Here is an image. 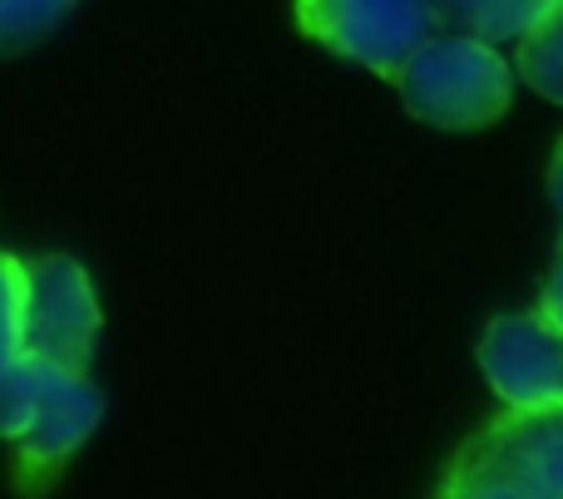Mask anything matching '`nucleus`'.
I'll list each match as a JSON object with an SVG mask.
<instances>
[{
  "mask_svg": "<svg viewBox=\"0 0 563 499\" xmlns=\"http://www.w3.org/2000/svg\"><path fill=\"white\" fill-rule=\"evenodd\" d=\"M99 415H104V401L85 372H65L30 352L20 356L0 376V441L15 455L20 490H45L95 435Z\"/></svg>",
  "mask_w": 563,
  "mask_h": 499,
  "instance_id": "obj_1",
  "label": "nucleus"
},
{
  "mask_svg": "<svg viewBox=\"0 0 563 499\" xmlns=\"http://www.w3.org/2000/svg\"><path fill=\"white\" fill-rule=\"evenodd\" d=\"M435 499H563V411H505L455 451Z\"/></svg>",
  "mask_w": 563,
  "mask_h": 499,
  "instance_id": "obj_2",
  "label": "nucleus"
},
{
  "mask_svg": "<svg viewBox=\"0 0 563 499\" xmlns=\"http://www.w3.org/2000/svg\"><path fill=\"white\" fill-rule=\"evenodd\" d=\"M400 99L435 129H485L515 99V69L495 45L475 35H430L400 69Z\"/></svg>",
  "mask_w": 563,
  "mask_h": 499,
  "instance_id": "obj_3",
  "label": "nucleus"
},
{
  "mask_svg": "<svg viewBox=\"0 0 563 499\" xmlns=\"http://www.w3.org/2000/svg\"><path fill=\"white\" fill-rule=\"evenodd\" d=\"M297 25L331 55L396 85L406 59L440 35L430 0H297Z\"/></svg>",
  "mask_w": 563,
  "mask_h": 499,
  "instance_id": "obj_4",
  "label": "nucleus"
},
{
  "mask_svg": "<svg viewBox=\"0 0 563 499\" xmlns=\"http://www.w3.org/2000/svg\"><path fill=\"white\" fill-rule=\"evenodd\" d=\"M99 297L89 273L75 257L40 253L25 257V352L65 366V372H89V356L99 342Z\"/></svg>",
  "mask_w": 563,
  "mask_h": 499,
  "instance_id": "obj_5",
  "label": "nucleus"
},
{
  "mask_svg": "<svg viewBox=\"0 0 563 499\" xmlns=\"http://www.w3.org/2000/svg\"><path fill=\"white\" fill-rule=\"evenodd\" d=\"M479 366L509 411H563V332L544 312L495 317L479 342Z\"/></svg>",
  "mask_w": 563,
  "mask_h": 499,
  "instance_id": "obj_6",
  "label": "nucleus"
},
{
  "mask_svg": "<svg viewBox=\"0 0 563 499\" xmlns=\"http://www.w3.org/2000/svg\"><path fill=\"white\" fill-rule=\"evenodd\" d=\"M430 5H435L440 25H450L455 35L495 45V40H525L559 0H430Z\"/></svg>",
  "mask_w": 563,
  "mask_h": 499,
  "instance_id": "obj_7",
  "label": "nucleus"
},
{
  "mask_svg": "<svg viewBox=\"0 0 563 499\" xmlns=\"http://www.w3.org/2000/svg\"><path fill=\"white\" fill-rule=\"evenodd\" d=\"M519 79L534 95L563 104V0L519 40Z\"/></svg>",
  "mask_w": 563,
  "mask_h": 499,
  "instance_id": "obj_8",
  "label": "nucleus"
},
{
  "mask_svg": "<svg viewBox=\"0 0 563 499\" xmlns=\"http://www.w3.org/2000/svg\"><path fill=\"white\" fill-rule=\"evenodd\" d=\"M79 0H0V55H25L55 35Z\"/></svg>",
  "mask_w": 563,
  "mask_h": 499,
  "instance_id": "obj_9",
  "label": "nucleus"
},
{
  "mask_svg": "<svg viewBox=\"0 0 563 499\" xmlns=\"http://www.w3.org/2000/svg\"><path fill=\"white\" fill-rule=\"evenodd\" d=\"M25 356V257L0 253V376Z\"/></svg>",
  "mask_w": 563,
  "mask_h": 499,
  "instance_id": "obj_10",
  "label": "nucleus"
},
{
  "mask_svg": "<svg viewBox=\"0 0 563 499\" xmlns=\"http://www.w3.org/2000/svg\"><path fill=\"white\" fill-rule=\"evenodd\" d=\"M539 312L549 317V322L563 332V237H559V253H554V273H549L544 282V302H539Z\"/></svg>",
  "mask_w": 563,
  "mask_h": 499,
  "instance_id": "obj_11",
  "label": "nucleus"
},
{
  "mask_svg": "<svg viewBox=\"0 0 563 499\" xmlns=\"http://www.w3.org/2000/svg\"><path fill=\"white\" fill-rule=\"evenodd\" d=\"M549 198H554V208L563 213V138L554 148V164H549Z\"/></svg>",
  "mask_w": 563,
  "mask_h": 499,
  "instance_id": "obj_12",
  "label": "nucleus"
}]
</instances>
